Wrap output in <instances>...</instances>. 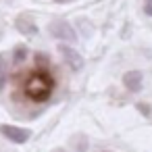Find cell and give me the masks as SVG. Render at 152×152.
I'll list each match as a JSON object with an SVG mask.
<instances>
[{
    "instance_id": "2",
    "label": "cell",
    "mask_w": 152,
    "mask_h": 152,
    "mask_svg": "<svg viewBox=\"0 0 152 152\" xmlns=\"http://www.w3.org/2000/svg\"><path fill=\"white\" fill-rule=\"evenodd\" d=\"M48 31L52 38L61 40V42H75L77 40V34L73 29L71 23H67L65 19H54L50 25H48Z\"/></svg>"
},
{
    "instance_id": "4",
    "label": "cell",
    "mask_w": 152,
    "mask_h": 152,
    "mask_svg": "<svg viewBox=\"0 0 152 152\" xmlns=\"http://www.w3.org/2000/svg\"><path fill=\"white\" fill-rule=\"evenodd\" d=\"M2 135L4 137H9L11 142H15V144H25L27 140H29V131L27 129H21V127H13V125H2Z\"/></svg>"
},
{
    "instance_id": "10",
    "label": "cell",
    "mask_w": 152,
    "mask_h": 152,
    "mask_svg": "<svg viewBox=\"0 0 152 152\" xmlns=\"http://www.w3.org/2000/svg\"><path fill=\"white\" fill-rule=\"evenodd\" d=\"M144 9H146V15L152 17V0H146V7H144Z\"/></svg>"
},
{
    "instance_id": "12",
    "label": "cell",
    "mask_w": 152,
    "mask_h": 152,
    "mask_svg": "<svg viewBox=\"0 0 152 152\" xmlns=\"http://www.w3.org/2000/svg\"><path fill=\"white\" fill-rule=\"evenodd\" d=\"M54 152H65V150H63V148H58V150H54Z\"/></svg>"
},
{
    "instance_id": "6",
    "label": "cell",
    "mask_w": 152,
    "mask_h": 152,
    "mask_svg": "<svg viewBox=\"0 0 152 152\" xmlns=\"http://www.w3.org/2000/svg\"><path fill=\"white\" fill-rule=\"evenodd\" d=\"M142 73L140 71H127L125 75H123V86L129 90V92H140V88H142Z\"/></svg>"
},
{
    "instance_id": "11",
    "label": "cell",
    "mask_w": 152,
    "mask_h": 152,
    "mask_svg": "<svg viewBox=\"0 0 152 152\" xmlns=\"http://www.w3.org/2000/svg\"><path fill=\"white\" fill-rule=\"evenodd\" d=\"M56 2H61V4H67V2H71V0H56Z\"/></svg>"
},
{
    "instance_id": "1",
    "label": "cell",
    "mask_w": 152,
    "mask_h": 152,
    "mask_svg": "<svg viewBox=\"0 0 152 152\" xmlns=\"http://www.w3.org/2000/svg\"><path fill=\"white\" fill-rule=\"evenodd\" d=\"M52 88H54V81H52V77H50L46 71H36V73L27 79V83H25L27 96L34 98V100H38V102L48 100Z\"/></svg>"
},
{
    "instance_id": "13",
    "label": "cell",
    "mask_w": 152,
    "mask_h": 152,
    "mask_svg": "<svg viewBox=\"0 0 152 152\" xmlns=\"http://www.w3.org/2000/svg\"><path fill=\"white\" fill-rule=\"evenodd\" d=\"M0 71H2V58H0Z\"/></svg>"
},
{
    "instance_id": "5",
    "label": "cell",
    "mask_w": 152,
    "mask_h": 152,
    "mask_svg": "<svg viewBox=\"0 0 152 152\" xmlns=\"http://www.w3.org/2000/svg\"><path fill=\"white\" fill-rule=\"evenodd\" d=\"M15 25H17V29L23 34V36H36V23L31 21V17L29 15H19L17 19H15Z\"/></svg>"
},
{
    "instance_id": "3",
    "label": "cell",
    "mask_w": 152,
    "mask_h": 152,
    "mask_svg": "<svg viewBox=\"0 0 152 152\" xmlns=\"http://www.w3.org/2000/svg\"><path fill=\"white\" fill-rule=\"evenodd\" d=\"M58 50H61V54L65 56V61H67V65L73 69V71H79L81 67H83V56L73 48V46H67V44H61L58 46Z\"/></svg>"
},
{
    "instance_id": "9",
    "label": "cell",
    "mask_w": 152,
    "mask_h": 152,
    "mask_svg": "<svg viewBox=\"0 0 152 152\" xmlns=\"http://www.w3.org/2000/svg\"><path fill=\"white\" fill-rule=\"evenodd\" d=\"M25 54H27V48H25V46H19V48L15 50V61L21 63V61L25 58Z\"/></svg>"
},
{
    "instance_id": "7",
    "label": "cell",
    "mask_w": 152,
    "mask_h": 152,
    "mask_svg": "<svg viewBox=\"0 0 152 152\" xmlns=\"http://www.w3.org/2000/svg\"><path fill=\"white\" fill-rule=\"evenodd\" d=\"M135 108H137L144 117H152V106H150V104H146V102H137Z\"/></svg>"
},
{
    "instance_id": "8",
    "label": "cell",
    "mask_w": 152,
    "mask_h": 152,
    "mask_svg": "<svg viewBox=\"0 0 152 152\" xmlns=\"http://www.w3.org/2000/svg\"><path fill=\"white\" fill-rule=\"evenodd\" d=\"M75 142H77V144H75V150H79V152L88 150V140H86L83 135H77V137H75Z\"/></svg>"
}]
</instances>
